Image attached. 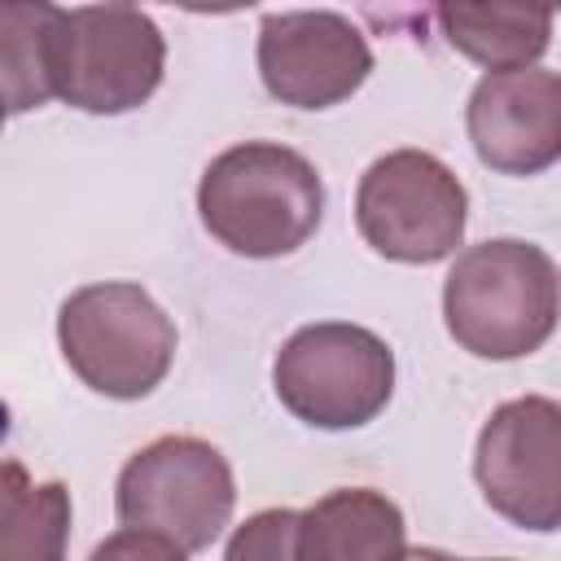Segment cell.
<instances>
[{
	"instance_id": "obj_1",
	"label": "cell",
	"mask_w": 561,
	"mask_h": 561,
	"mask_svg": "<svg viewBox=\"0 0 561 561\" xmlns=\"http://www.w3.org/2000/svg\"><path fill=\"white\" fill-rule=\"evenodd\" d=\"M561 320V267L522 237H491L456 254L443 280V324L478 359L535 355Z\"/></svg>"
},
{
	"instance_id": "obj_2",
	"label": "cell",
	"mask_w": 561,
	"mask_h": 561,
	"mask_svg": "<svg viewBox=\"0 0 561 561\" xmlns=\"http://www.w3.org/2000/svg\"><path fill=\"white\" fill-rule=\"evenodd\" d=\"M202 228L241 259L302 250L324 219V180L289 145L241 140L210 158L197 184Z\"/></svg>"
},
{
	"instance_id": "obj_3",
	"label": "cell",
	"mask_w": 561,
	"mask_h": 561,
	"mask_svg": "<svg viewBox=\"0 0 561 561\" xmlns=\"http://www.w3.org/2000/svg\"><path fill=\"white\" fill-rule=\"evenodd\" d=\"M57 346L88 390L105 399H145L171 373L175 320L136 280H101L61 302Z\"/></svg>"
},
{
	"instance_id": "obj_4",
	"label": "cell",
	"mask_w": 561,
	"mask_h": 561,
	"mask_svg": "<svg viewBox=\"0 0 561 561\" xmlns=\"http://www.w3.org/2000/svg\"><path fill=\"white\" fill-rule=\"evenodd\" d=\"M272 390L311 430H359L394 394V351L364 324H302L272 359Z\"/></svg>"
},
{
	"instance_id": "obj_5",
	"label": "cell",
	"mask_w": 561,
	"mask_h": 561,
	"mask_svg": "<svg viewBox=\"0 0 561 561\" xmlns=\"http://www.w3.org/2000/svg\"><path fill=\"white\" fill-rule=\"evenodd\" d=\"M237 504L232 465L219 447L193 434L145 443L114 482V513L123 526L153 530L184 552L210 548Z\"/></svg>"
},
{
	"instance_id": "obj_6",
	"label": "cell",
	"mask_w": 561,
	"mask_h": 561,
	"mask_svg": "<svg viewBox=\"0 0 561 561\" xmlns=\"http://www.w3.org/2000/svg\"><path fill=\"white\" fill-rule=\"evenodd\" d=\"M167 70V39L136 4L61 9L53 88L83 114H127L145 105Z\"/></svg>"
},
{
	"instance_id": "obj_7",
	"label": "cell",
	"mask_w": 561,
	"mask_h": 561,
	"mask_svg": "<svg viewBox=\"0 0 561 561\" xmlns=\"http://www.w3.org/2000/svg\"><path fill=\"white\" fill-rule=\"evenodd\" d=\"M469 224V193L456 171L425 149H390L359 175L355 228L394 263H438L456 254Z\"/></svg>"
},
{
	"instance_id": "obj_8",
	"label": "cell",
	"mask_w": 561,
	"mask_h": 561,
	"mask_svg": "<svg viewBox=\"0 0 561 561\" xmlns=\"http://www.w3.org/2000/svg\"><path fill=\"white\" fill-rule=\"evenodd\" d=\"M482 500L522 530H561V403L522 394L500 403L473 447Z\"/></svg>"
},
{
	"instance_id": "obj_9",
	"label": "cell",
	"mask_w": 561,
	"mask_h": 561,
	"mask_svg": "<svg viewBox=\"0 0 561 561\" xmlns=\"http://www.w3.org/2000/svg\"><path fill=\"white\" fill-rule=\"evenodd\" d=\"M373 48L364 31L333 9L263 13L259 22V79L294 110H329L364 88Z\"/></svg>"
},
{
	"instance_id": "obj_10",
	"label": "cell",
	"mask_w": 561,
	"mask_h": 561,
	"mask_svg": "<svg viewBox=\"0 0 561 561\" xmlns=\"http://www.w3.org/2000/svg\"><path fill=\"white\" fill-rule=\"evenodd\" d=\"M465 131L495 175H539L561 162V75L543 66L482 75L465 105Z\"/></svg>"
},
{
	"instance_id": "obj_11",
	"label": "cell",
	"mask_w": 561,
	"mask_h": 561,
	"mask_svg": "<svg viewBox=\"0 0 561 561\" xmlns=\"http://www.w3.org/2000/svg\"><path fill=\"white\" fill-rule=\"evenodd\" d=\"M408 522L373 486H337L302 508L298 561H403Z\"/></svg>"
},
{
	"instance_id": "obj_12",
	"label": "cell",
	"mask_w": 561,
	"mask_h": 561,
	"mask_svg": "<svg viewBox=\"0 0 561 561\" xmlns=\"http://www.w3.org/2000/svg\"><path fill=\"white\" fill-rule=\"evenodd\" d=\"M443 39L469 61L500 70L535 66L552 44V9L530 4H438L434 9Z\"/></svg>"
},
{
	"instance_id": "obj_13",
	"label": "cell",
	"mask_w": 561,
	"mask_h": 561,
	"mask_svg": "<svg viewBox=\"0 0 561 561\" xmlns=\"http://www.w3.org/2000/svg\"><path fill=\"white\" fill-rule=\"evenodd\" d=\"M70 491L35 482L18 456L4 460L0 482V561H66Z\"/></svg>"
},
{
	"instance_id": "obj_14",
	"label": "cell",
	"mask_w": 561,
	"mask_h": 561,
	"mask_svg": "<svg viewBox=\"0 0 561 561\" xmlns=\"http://www.w3.org/2000/svg\"><path fill=\"white\" fill-rule=\"evenodd\" d=\"M61 9L57 4H4L0 9V48H4V96L9 114L39 110L57 96L53 88V48H57Z\"/></svg>"
},
{
	"instance_id": "obj_15",
	"label": "cell",
	"mask_w": 561,
	"mask_h": 561,
	"mask_svg": "<svg viewBox=\"0 0 561 561\" xmlns=\"http://www.w3.org/2000/svg\"><path fill=\"white\" fill-rule=\"evenodd\" d=\"M298 508H263L245 517L224 548V561H298Z\"/></svg>"
},
{
	"instance_id": "obj_16",
	"label": "cell",
	"mask_w": 561,
	"mask_h": 561,
	"mask_svg": "<svg viewBox=\"0 0 561 561\" xmlns=\"http://www.w3.org/2000/svg\"><path fill=\"white\" fill-rule=\"evenodd\" d=\"M88 561H188L184 548H175L171 539L153 535V530H136V526H123L114 535H105Z\"/></svg>"
},
{
	"instance_id": "obj_17",
	"label": "cell",
	"mask_w": 561,
	"mask_h": 561,
	"mask_svg": "<svg viewBox=\"0 0 561 561\" xmlns=\"http://www.w3.org/2000/svg\"><path fill=\"white\" fill-rule=\"evenodd\" d=\"M403 561H465V557H451V552H438V548H408Z\"/></svg>"
}]
</instances>
